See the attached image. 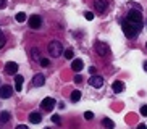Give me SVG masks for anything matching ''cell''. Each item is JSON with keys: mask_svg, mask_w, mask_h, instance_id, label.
<instances>
[{"mask_svg": "<svg viewBox=\"0 0 147 129\" xmlns=\"http://www.w3.org/2000/svg\"><path fill=\"white\" fill-rule=\"evenodd\" d=\"M121 29H123L125 36H128V37H136V36L139 34V31L142 29V26L139 24V23H131V21H128V19H123Z\"/></svg>", "mask_w": 147, "mask_h": 129, "instance_id": "cell-1", "label": "cell"}, {"mask_svg": "<svg viewBox=\"0 0 147 129\" xmlns=\"http://www.w3.org/2000/svg\"><path fill=\"white\" fill-rule=\"evenodd\" d=\"M49 53H50V56H53V58H58V56L63 53L61 44L58 42V40H52V42L49 44Z\"/></svg>", "mask_w": 147, "mask_h": 129, "instance_id": "cell-2", "label": "cell"}, {"mask_svg": "<svg viewBox=\"0 0 147 129\" xmlns=\"http://www.w3.org/2000/svg\"><path fill=\"white\" fill-rule=\"evenodd\" d=\"M95 52L100 56H107V55H110V47H108V44L102 42V40H97L95 42Z\"/></svg>", "mask_w": 147, "mask_h": 129, "instance_id": "cell-3", "label": "cell"}, {"mask_svg": "<svg viewBox=\"0 0 147 129\" xmlns=\"http://www.w3.org/2000/svg\"><path fill=\"white\" fill-rule=\"evenodd\" d=\"M128 21L131 23H142V13L138 11V10H129V13H128V18H126Z\"/></svg>", "mask_w": 147, "mask_h": 129, "instance_id": "cell-4", "label": "cell"}, {"mask_svg": "<svg viewBox=\"0 0 147 129\" xmlns=\"http://www.w3.org/2000/svg\"><path fill=\"white\" fill-rule=\"evenodd\" d=\"M55 99H52V97H45V99L42 100V110H45V112H52L53 108H55Z\"/></svg>", "mask_w": 147, "mask_h": 129, "instance_id": "cell-5", "label": "cell"}, {"mask_svg": "<svg viewBox=\"0 0 147 129\" xmlns=\"http://www.w3.org/2000/svg\"><path fill=\"white\" fill-rule=\"evenodd\" d=\"M13 95V87L11 86H2L0 87V99H10Z\"/></svg>", "mask_w": 147, "mask_h": 129, "instance_id": "cell-6", "label": "cell"}, {"mask_svg": "<svg viewBox=\"0 0 147 129\" xmlns=\"http://www.w3.org/2000/svg\"><path fill=\"white\" fill-rule=\"evenodd\" d=\"M28 23H29V26L32 29H39L40 24H42V19H40V16H37V15H32V16H29Z\"/></svg>", "mask_w": 147, "mask_h": 129, "instance_id": "cell-7", "label": "cell"}, {"mask_svg": "<svg viewBox=\"0 0 147 129\" xmlns=\"http://www.w3.org/2000/svg\"><path fill=\"white\" fill-rule=\"evenodd\" d=\"M89 84H91L92 87H102V86H104V77L94 74V76L89 77Z\"/></svg>", "mask_w": 147, "mask_h": 129, "instance_id": "cell-8", "label": "cell"}, {"mask_svg": "<svg viewBox=\"0 0 147 129\" xmlns=\"http://www.w3.org/2000/svg\"><path fill=\"white\" fill-rule=\"evenodd\" d=\"M5 73L7 74H16L18 73V63L15 61H8L5 64Z\"/></svg>", "mask_w": 147, "mask_h": 129, "instance_id": "cell-9", "label": "cell"}, {"mask_svg": "<svg viewBox=\"0 0 147 129\" xmlns=\"http://www.w3.org/2000/svg\"><path fill=\"white\" fill-rule=\"evenodd\" d=\"M94 7H95V10L99 13H102V15L107 11V2H105V0H94Z\"/></svg>", "mask_w": 147, "mask_h": 129, "instance_id": "cell-10", "label": "cell"}, {"mask_svg": "<svg viewBox=\"0 0 147 129\" xmlns=\"http://www.w3.org/2000/svg\"><path fill=\"white\" fill-rule=\"evenodd\" d=\"M71 68H73V71L79 73V71H81V69L84 68V63H82V60L76 58V60H73V63H71Z\"/></svg>", "mask_w": 147, "mask_h": 129, "instance_id": "cell-11", "label": "cell"}, {"mask_svg": "<svg viewBox=\"0 0 147 129\" xmlns=\"http://www.w3.org/2000/svg\"><path fill=\"white\" fill-rule=\"evenodd\" d=\"M29 121L32 123V124H39L40 121H42V115H40V113H37V112L31 113V115H29Z\"/></svg>", "mask_w": 147, "mask_h": 129, "instance_id": "cell-12", "label": "cell"}, {"mask_svg": "<svg viewBox=\"0 0 147 129\" xmlns=\"http://www.w3.org/2000/svg\"><path fill=\"white\" fill-rule=\"evenodd\" d=\"M44 82H45V77H44V74H36L34 77H32V84L37 87L44 86Z\"/></svg>", "mask_w": 147, "mask_h": 129, "instance_id": "cell-13", "label": "cell"}, {"mask_svg": "<svg viewBox=\"0 0 147 129\" xmlns=\"http://www.w3.org/2000/svg\"><path fill=\"white\" fill-rule=\"evenodd\" d=\"M112 89H113V92H117V94H121L123 90H125V84L121 81H115L112 84Z\"/></svg>", "mask_w": 147, "mask_h": 129, "instance_id": "cell-14", "label": "cell"}, {"mask_svg": "<svg viewBox=\"0 0 147 129\" xmlns=\"http://www.w3.org/2000/svg\"><path fill=\"white\" fill-rule=\"evenodd\" d=\"M23 82H24V77L20 76V74H16V76H15V90H21Z\"/></svg>", "mask_w": 147, "mask_h": 129, "instance_id": "cell-15", "label": "cell"}, {"mask_svg": "<svg viewBox=\"0 0 147 129\" xmlns=\"http://www.w3.org/2000/svg\"><path fill=\"white\" fill-rule=\"evenodd\" d=\"M31 58L34 61H40V50L39 48H32L31 50Z\"/></svg>", "mask_w": 147, "mask_h": 129, "instance_id": "cell-16", "label": "cell"}, {"mask_svg": "<svg viewBox=\"0 0 147 129\" xmlns=\"http://www.w3.org/2000/svg\"><path fill=\"white\" fill-rule=\"evenodd\" d=\"M102 124H104V128H107V129H113V128H115V123H113L110 118H104V120H102Z\"/></svg>", "mask_w": 147, "mask_h": 129, "instance_id": "cell-17", "label": "cell"}, {"mask_svg": "<svg viewBox=\"0 0 147 129\" xmlns=\"http://www.w3.org/2000/svg\"><path fill=\"white\" fill-rule=\"evenodd\" d=\"M8 121H10V113L8 112L0 113V123H8Z\"/></svg>", "mask_w": 147, "mask_h": 129, "instance_id": "cell-18", "label": "cell"}, {"mask_svg": "<svg viewBox=\"0 0 147 129\" xmlns=\"http://www.w3.org/2000/svg\"><path fill=\"white\" fill-rule=\"evenodd\" d=\"M79 99H81V92H79V90H73L71 100H73V102H79Z\"/></svg>", "mask_w": 147, "mask_h": 129, "instance_id": "cell-19", "label": "cell"}, {"mask_svg": "<svg viewBox=\"0 0 147 129\" xmlns=\"http://www.w3.org/2000/svg\"><path fill=\"white\" fill-rule=\"evenodd\" d=\"M16 21L18 23H24L26 21V13H16Z\"/></svg>", "mask_w": 147, "mask_h": 129, "instance_id": "cell-20", "label": "cell"}, {"mask_svg": "<svg viewBox=\"0 0 147 129\" xmlns=\"http://www.w3.org/2000/svg\"><path fill=\"white\" fill-rule=\"evenodd\" d=\"M63 53H65V58H68V60H71V58H73V55H74L73 48H66V50L63 52Z\"/></svg>", "mask_w": 147, "mask_h": 129, "instance_id": "cell-21", "label": "cell"}, {"mask_svg": "<svg viewBox=\"0 0 147 129\" xmlns=\"http://www.w3.org/2000/svg\"><path fill=\"white\" fill-rule=\"evenodd\" d=\"M5 42H7V37H5V34L2 32V31H0V48L5 45Z\"/></svg>", "mask_w": 147, "mask_h": 129, "instance_id": "cell-22", "label": "cell"}, {"mask_svg": "<svg viewBox=\"0 0 147 129\" xmlns=\"http://www.w3.org/2000/svg\"><path fill=\"white\" fill-rule=\"evenodd\" d=\"M84 18H86L87 21H92V19H94V13H91V11H86V13H84Z\"/></svg>", "mask_w": 147, "mask_h": 129, "instance_id": "cell-23", "label": "cell"}, {"mask_svg": "<svg viewBox=\"0 0 147 129\" xmlns=\"http://www.w3.org/2000/svg\"><path fill=\"white\" fill-rule=\"evenodd\" d=\"M52 121L55 123V124H60L61 123V120H60V116L58 115H52Z\"/></svg>", "mask_w": 147, "mask_h": 129, "instance_id": "cell-24", "label": "cell"}, {"mask_svg": "<svg viewBox=\"0 0 147 129\" xmlns=\"http://www.w3.org/2000/svg\"><path fill=\"white\" fill-rule=\"evenodd\" d=\"M40 64H42L44 68H47L49 64H50V61H49L47 58H40Z\"/></svg>", "mask_w": 147, "mask_h": 129, "instance_id": "cell-25", "label": "cell"}, {"mask_svg": "<svg viewBox=\"0 0 147 129\" xmlns=\"http://www.w3.org/2000/svg\"><path fill=\"white\" fill-rule=\"evenodd\" d=\"M84 118H86V120H92V118H94V113H92V112H86V113H84Z\"/></svg>", "mask_w": 147, "mask_h": 129, "instance_id": "cell-26", "label": "cell"}, {"mask_svg": "<svg viewBox=\"0 0 147 129\" xmlns=\"http://www.w3.org/2000/svg\"><path fill=\"white\" fill-rule=\"evenodd\" d=\"M141 115L147 116V105H142V107H141Z\"/></svg>", "mask_w": 147, "mask_h": 129, "instance_id": "cell-27", "label": "cell"}, {"mask_svg": "<svg viewBox=\"0 0 147 129\" xmlns=\"http://www.w3.org/2000/svg\"><path fill=\"white\" fill-rule=\"evenodd\" d=\"M81 81H82V76H79V74H76V76H74V82H76V84H79Z\"/></svg>", "mask_w": 147, "mask_h": 129, "instance_id": "cell-28", "label": "cell"}, {"mask_svg": "<svg viewBox=\"0 0 147 129\" xmlns=\"http://www.w3.org/2000/svg\"><path fill=\"white\" fill-rule=\"evenodd\" d=\"M7 7V0H0V10Z\"/></svg>", "mask_w": 147, "mask_h": 129, "instance_id": "cell-29", "label": "cell"}, {"mask_svg": "<svg viewBox=\"0 0 147 129\" xmlns=\"http://www.w3.org/2000/svg\"><path fill=\"white\" fill-rule=\"evenodd\" d=\"M95 71H97V69H95L94 66H91V68H89V73H91V74H95Z\"/></svg>", "mask_w": 147, "mask_h": 129, "instance_id": "cell-30", "label": "cell"}, {"mask_svg": "<svg viewBox=\"0 0 147 129\" xmlns=\"http://www.w3.org/2000/svg\"><path fill=\"white\" fill-rule=\"evenodd\" d=\"M16 129H28V126H24V124H20Z\"/></svg>", "mask_w": 147, "mask_h": 129, "instance_id": "cell-31", "label": "cell"}, {"mask_svg": "<svg viewBox=\"0 0 147 129\" xmlns=\"http://www.w3.org/2000/svg\"><path fill=\"white\" fill-rule=\"evenodd\" d=\"M138 129H147V126H146V124H139Z\"/></svg>", "mask_w": 147, "mask_h": 129, "instance_id": "cell-32", "label": "cell"}, {"mask_svg": "<svg viewBox=\"0 0 147 129\" xmlns=\"http://www.w3.org/2000/svg\"><path fill=\"white\" fill-rule=\"evenodd\" d=\"M144 69H146V71H147V61H146V63H144Z\"/></svg>", "mask_w": 147, "mask_h": 129, "instance_id": "cell-33", "label": "cell"}, {"mask_svg": "<svg viewBox=\"0 0 147 129\" xmlns=\"http://www.w3.org/2000/svg\"><path fill=\"white\" fill-rule=\"evenodd\" d=\"M45 129H50V128H45Z\"/></svg>", "mask_w": 147, "mask_h": 129, "instance_id": "cell-34", "label": "cell"}, {"mask_svg": "<svg viewBox=\"0 0 147 129\" xmlns=\"http://www.w3.org/2000/svg\"><path fill=\"white\" fill-rule=\"evenodd\" d=\"M146 47H147V44H146Z\"/></svg>", "mask_w": 147, "mask_h": 129, "instance_id": "cell-35", "label": "cell"}, {"mask_svg": "<svg viewBox=\"0 0 147 129\" xmlns=\"http://www.w3.org/2000/svg\"><path fill=\"white\" fill-rule=\"evenodd\" d=\"M146 24H147V21H146Z\"/></svg>", "mask_w": 147, "mask_h": 129, "instance_id": "cell-36", "label": "cell"}]
</instances>
